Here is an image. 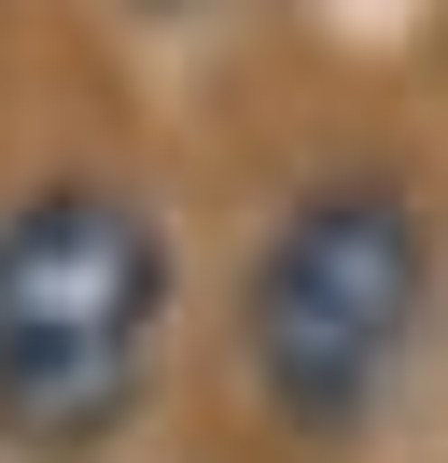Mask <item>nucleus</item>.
Listing matches in <instances>:
<instances>
[{
    "instance_id": "1",
    "label": "nucleus",
    "mask_w": 448,
    "mask_h": 463,
    "mask_svg": "<svg viewBox=\"0 0 448 463\" xmlns=\"http://www.w3.org/2000/svg\"><path fill=\"white\" fill-rule=\"evenodd\" d=\"M434 211L420 183L392 169H322L280 197V225L252 239L238 267V365H252V407H266L294 449H350L364 421L392 407L420 323H434Z\"/></svg>"
},
{
    "instance_id": "2",
    "label": "nucleus",
    "mask_w": 448,
    "mask_h": 463,
    "mask_svg": "<svg viewBox=\"0 0 448 463\" xmlns=\"http://www.w3.org/2000/svg\"><path fill=\"white\" fill-rule=\"evenodd\" d=\"M168 225L98 169L0 197V435L84 463L140 421L168 365Z\"/></svg>"
}]
</instances>
